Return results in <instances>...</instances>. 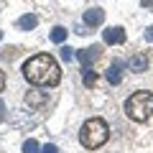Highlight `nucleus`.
<instances>
[{
  "label": "nucleus",
  "instance_id": "1",
  "mask_svg": "<svg viewBox=\"0 0 153 153\" xmlns=\"http://www.w3.org/2000/svg\"><path fill=\"white\" fill-rule=\"evenodd\" d=\"M23 76L36 87H54L61 79V69L51 54H36L23 64Z\"/></svg>",
  "mask_w": 153,
  "mask_h": 153
},
{
  "label": "nucleus",
  "instance_id": "2",
  "mask_svg": "<svg viewBox=\"0 0 153 153\" xmlns=\"http://www.w3.org/2000/svg\"><path fill=\"white\" fill-rule=\"evenodd\" d=\"M107 140H110V125L102 117H89L82 125V130H79V143H82L87 151H97V148H102Z\"/></svg>",
  "mask_w": 153,
  "mask_h": 153
},
{
  "label": "nucleus",
  "instance_id": "3",
  "mask_svg": "<svg viewBox=\"0 0 153 153\" xmlns=\"http://www.w3.org/2000/svg\"><path fill=\"white\" fill-rule=\"evenodd\" d=\"M125 115L133 123H146L153 115V92H133L130 97L125 100Z\"/></svg>",
  "mask_w": 153,
  "mask_h": 153
},
{
  "label": "nucleus",
  "instance_id": "4",
  "mask_svg": "<svg viewBox=\"0 0 153 153\" xmlns=\"http://www.w3.org/2000/svg\"><path fill=\"white\" fill-rule=\"evenodd\" d=\"M102 38H105V44H112V46H120L125 44V28L120 26H110L102 31Z\"/></svg>",
  "mask_w": 153,
  "mask_h": 153
},
{
  "label": "nucleus",
  "instance_id": "5",
  "mask_svg": "<svg viewBox=\"0 0 153 153\" xmlns=\"http://www.w3.org/2000/svg\"><path fill=\"white\" fill-rule=\"evenodd\" d=\"M76 59H79V64H82V69H89V66H92L94 61L100 59V46H89V49H82L79 54H76Z\"/></svg>",
  "mask_w": 153,
  "mask_h": 153
},
{
  "label": "nucleus",
  "instance_id": "6",
  "mask_svg": "<svg viewBox=\"0 0 153 153\" xmlns=\"http://www.w3.org/2000/svg\"><path fill=\"white\" fill-rule=\"evenodd\" d=\"M102 21H105V10H102V8H89V10L84 13V26H87V28L102 26Z\"/></svg>",
  "mask_w": 153,
  "mask_h": 153
},
{
  "label": "nucleus",
  "instance_id": "7",
  "mask_svg": "<svg viewBox=\"0 0 153 153\" xmlns=\"http://www.w3.org/2000/svg\"><path fill=\"white\" fill-rule=\"evenodd\" d=\"M128 69H130L133 74H143V71H148V56L146 54H135L130 61H128Z\"/></svg>",
  "mask_w": 153,
  "mask_h": 153
},
{
  "label": "nucleus",
  "instance_id": "8",
  "mask_svg": "<svg viewBox=\"0 0 153 153\" xmlns=\"http://www.w3.org/2000/svg\"><path fill=\"white\" fill-rule=\"evenodd\" d=\"M46 102H49V97H46V94H41V92H36V89L26 94V105H31V107H44Z\"/></svg>",
  "mask_w": 153,
  "mask_h": 153
},
{
  "label": "nucleus",
  "instance_id": "9",
  "mask_svg": "<svg viewBox=\"0 0 153 153\" xmlns=\"http://www.w3.org/2000/svg\"><path fill=\"white\" fill-rule=\"evenodd\" d=\"M36 26H38V18L33 16V13H26V16L18 18V28H21V31H33Z\"/></svg>",
  "mask_w": 153,
  "mask_h": 153
},
{
  "label": "nucleus",
  "instance_id": "10",
  "mask_svg": "<svg viewBox=\"0 0 153 153\" xmlns=\"http://www.w3.org/2000/svg\"><path fill=\"white\" fill-rule=\"evenodd\" d=\"M120 79H123V74H120V64L115 61V64L107 69V82H110V84H120Z\"/></svg>",
  "mask_w": 153,
  "mask_h": 153
},
{
  "label": "nucleus",
  "instance_id": "11",
  "mask_svg": "<svg viewBox=\"0 0 153 153\" xmlns=\"http://www.w3.org/2000/svg\"><path fill=\"white\" fill-rule=\"evenodd\" d=\"M51 41H54V44H64V41H66V28L64 26L51 28Z\"/></svg>",
  "mask_w": 153,
  "mask_h": 153
},
{
  "label": "nucleus",
  "instance_id": "12",
  "mask_svg": "<svg viewBox=\"0 0 153 153\" xmlns=\"http://www.w3.org/2000/svg\"><path fill=\"white\" fill-rule=\"evenodd\" d=\"M23 153H38V143L33 140V138H28V140L23 143Z\"/></svg>",
  "mask_w": 153,
  "mask_h": 153
},
{
  "label": "nucleus",
  "instance_id": "13",
  "mask_svg": "<svg viewBox=\"0 0 153 153\" xmlns=\"http://www.w3.org/2000/svg\"><path fill=\"white\" fill-rule=\"evenodd\" d=\"M94 82H97V74L84 69V87H94Z\"/></svg>",
  "mask_w": 153,
  "mask_h": 153
},
{
  "label": "nucleus",
  "instance_id": "14",
  "mask_svg": "<svg viewBox=\"0 0 153 153\" xmlns=\"http://www.w3.org/2000/svg\"><path fill=\"white\" fill-rule=\"evenodd\" d=\"M61 59H64V61H71V59H74V51L66 49V46H61Z\"/></svg>",
  "mask_w": 153,
  "mask_h": 153
},
{
  "label": "nucleus",
  "instance_id": "15",
  "mask_svg": "<svg viewBox=\"0 0 153 153\" xmlns=\"http://www.w3.org/2000/svg\"><path fill=\"white\" fill-rule=\"evenodd\" d=\"M41 153H59V148L54 146V143H49V146H44V151Z\"/></svg>",
  "mask_w": 153,
  "mask_h": 153
},
{
  "label": "nucleus",
  "instance_id": "16",
  "mask_svg": "<svg viewBox=\"0 0 153 153\" xmlns=\"http://www.w3.org/2000/svg\"><path fill=\"white\" fill-rule=\"evenodd\" d=\"M5 120V102H3V100H0V123Z\"/></svg>",
  "mask_w": 153,
  "mask_h": 153
},
{
  "label": "nucleus",
  "instance_id": "17",
  "mask_svg": "<svg viewBox=\"0 0 153 153\" xmlns=\"http://www.w3.org/2000/svg\"><path fill=\"white\" fill-rule=\"evenodd\" d=\"M3 89H5V71L0 69V92H3Z\"/></svg>",
  "mask_w": 153,
  "mask_h": 153
},
{
  "label": "nucleus",
  "instance_id": "18",
  "mask_svg": "<svg viewBox=\"0 0 153 153\" xmlns=\"http://www.w3.org/2000/svg\"><path fill=\"white\" fill-rule=\"evenodd\" d=\"M146 41H153V26L146 28Z\"/></svg>",
  "mask_w": 153,
  "mask_h": 153
},
{
  "label": "nucleus",
  "instance_id": "19",
  "mask_svg": "<svg viewBox=\"0 0 153 153\" xmlns=\"http://www.w3.org/2000/svg\"><path fill=\"white\" fill-rule=\"evenodd\" d=\"M140 5L143 8H153V0H140Z\"/></svg>",
  "mask_w": 153,
  "mask_h": 153
},
{
  "label": "nucleus",
  "instance_id": "20",
  "mask_svg": "<svg viewBox=\"0 0 153 153\" xmlns=\"http://www.w3.org/2000/svg\"><path fill=\"white\" fill-rule=\"evenodd\" d=\"M0 41H3V31H0Z\"/></svg>",
  "mask_w": 153,
  "mask_h": 153
}]
</instances>
